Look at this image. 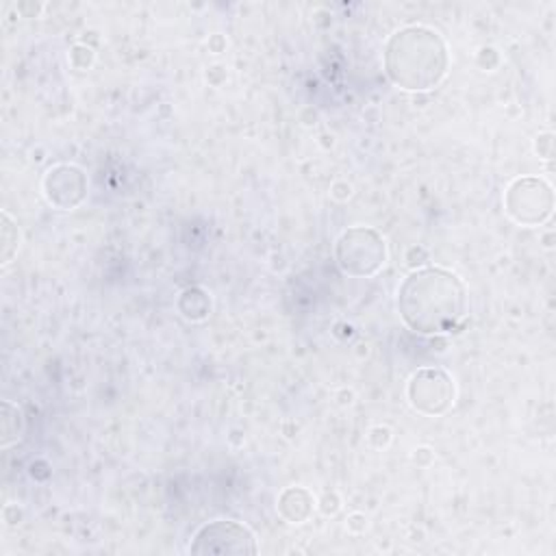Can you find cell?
Instances as JSON below:
<instances>
[{"instance_id": "obj_1", "label": "cell", "mask_w": 556, "mask_h": 556, "mask_svg": "<svg viewBox=\"0 0 556 556\" xmlns=\"http://www.w3.org/2000/svg\"><path fill=\"white\" fill-rule=\"evenodd\" d=\"M397 313L417 334H445L463 326L469 311L465 282L443 267H419L397 289Z\"/></svg>"}, {"instance_id": "obj_2", "label": "cell", "mask_w": 556, "mask_h": 556, "mask_svg": "<svg viewBox=\"0 0 556 556\" xmlns=\"http://www.w3.org/2000/svg\"><path fill=\"white\" fill-rule=\"evenodd\" d=\"M382 56L389 80L406 91H428L437 87L450 65L443 37L421 24L395 30L387 39Z\"/></svg>"}, {"instance_id": "obj_3", "label": "cell", "mask_w": 556, "mask_h": 556, "mask_svg": "<svg viewBox=\"0 0 556 556\" xmlns=\"http://www.w3.org/2000/svg\"><path fill=\"white\" fill-rule=\"evenodd\" d=\"M334 258L343 274L354 278H367L380 271L387 263V243L382 235L374 228H348L337 239Z\"/></svg>"}, {"instance_id": "obj_4", "label": "cell", "mask_w": 556, "mask_h": 556, "mask_svg": "<svg viewBox=\"0 0 556 556\" xmlns=\"http://www.w3.org/2000/svg\"><path fill=\"white\" fill-rule=\"evenodd\" d=\"M554 193L552 187L532 176L517 178L504 193L506 213L521 226H539L552 215Z\"/></svg>"}, {"instance_id": "obj_5", "label": "cell", "mask_w": 556, "mask_h": 556, "mask_svg": "<svg viewBox=\"0 0 556 556\" xmlns=\"http://www.w3.org/2000/svg\"><path fill=\"white\" fill-rule=\"evenodd\" d=\"M254 532L232 519L204 523L189 545L191 554H256Z\"/></svg>"}, {"instance_id": "obj_6", "label": "cell", "mask_w": 556, "mask_h": 556, "mask_svg": "<svg viewBox=\"0 0 556 556\" xmlns=\"http://www.w3.org/2000/svg\"><path fill=\"white\" fill-rule=\"evenodd\" d=\"M454 380L445 369L421 367L417 369L408 384L406 395L410 406L424 415H443L454 404Z\"/></svg>"}, {"instance_id": "obj_7", "label": "cell", "mask_w": 556, "mask_h": 556, "mask_svg": "<svg viewBox=\"0 0 556 556\" xmlns=\"http://www.w3.org/2000/svg\"><path fill=\"white\" fill-rule=\"evenodd\" d=\"M43 193L59 208H74L87 193V178L76 165H56L43 178Z\"/></svg>"}, {"instance_id": "obj_8", "label": "cell", "mask_w": 556, "mask_h": 556, "mask_svg": "<svg viewBox=\"0 0 556 556\" xmlns=\"http://www.w3.org/2000/svg\"><path fill=\"white\" fill-rule=\"evenodd\" d=\"M278 508L285 519H289L291 523H300L313 513V495L302 486L287 489L278 500Z\"/></svg>"}, {"instance_id": "obj_9", "label": "cell", "mask_w": 556, "mask_h": 556, "mask_svg": "<svg viewBox=\"0 0 556 556\" xmlns=\"http://www.w3.org/2000/svg\"><path fill=\"white\" fill-rule=\"evenodd\" d=\"M0 445L9 447L11 443H15L20 439L22 432V413L15 404H11L9 400L2 402V424H0Z\"/></svg>"}, {"instance_id": "obj_10", "label": "cell", "mask_w": 556, "mask_h": 556, "mask_svg": "<svg viewBox=\"0 0 556 556\" xmlns=\"http://www.w3.org/2000/svg\"><path fill=\"white\" fill-rule=\"evenodd\" d=\"M180 298L189 300V306H178L187 319H204L208 315L211 300L202 289H187Z\"/></svg>"}, {"instance_id": "obj_11", "label": "cell", "mask_w": 556, "mask_h": 556, "mask_svg": "<svg viewBox=\"0 0 556 556\" xmlns=\"http://www.w3.org/2000/svg\"><path fill=\"white\" fill-rule=\"evenodd\" d=\"M17 250V226L2 213V263H9Z\"/></svg>"}]
</instances>
